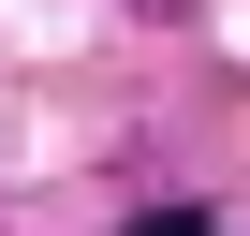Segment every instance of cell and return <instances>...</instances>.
Here are the masks:
<instances>
[{"label": "cell", "instance_id": "6da1fadb", "mask_svg": "<svg viewBox=\"0 0 250 236\" xmlns=\"http://www.w3.org/2000/svg\"><path fill=\"white\" fill-rule=\"evenodd\" d=\"M133 236H221V221H191V207H147V221H133Z\"/></svg>", "mask_w": 250, "mask_h": 236}]
</instances>
